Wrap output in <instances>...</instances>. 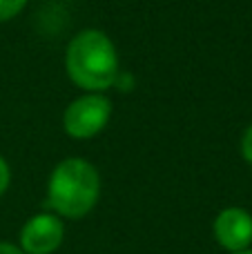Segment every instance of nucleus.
<instances>
[{
	"label": "nucleus",
	"mask_w": 252,
	"mask_h": 254,
	"mask_svg": "<svg viewBox=\"0 0 252 254\" xmlns=\"http://www.w3.org/2000/svg\"><path fill=\"white\" fill-rule=\"evenodd\" d=\"M241 154H244V158L252 165V125L246 129L244 140H241Z\"/></svg>",
	"instance_id": "obj_7"
},
{
	"label": "nucleus",
	"mask_w": 252,
	"mask_h": 254,
	"mask_svg": "<svg viewBox=\"0 0 252 254\" xmlns=\"http://www.w3.org/2000/svg\"><path fill=\"white\" fill-rule=\"evenodd\" d=\"M67 76L87 92H103L119 80V56L110 36L98 29H85L74 36L65 54Z\"/></svg>",
	"instance_id": "obj_1"
},
{
	"label": "nucleus",
	"mask_w": 252,
	"mask_h": 254,
	"mask_svg": "<svg viewBox=\"0 0 252 254\" xmlns=\"http://www.w3.org/2000/svg\"><path fill=\"white\" fill-rule=\"evenodd\" d=\"M25 4L27 0H0V22L11 20L13 16H18Z\"/></svg>",
	"instance_id": "obj_6"
},
{
	"label": "nucleus",
	"mask_w": 252,
	"mask_h": 254,
	"mask_svg": "<svg viewBox=\"0 0 252 254\" xmlns=\"http://www.w3.org/2000/svg\"><path fill=\"white\" fill-rule=\"evenodd\" d=\"M101 179L96 167L85 158H65L49 179V205L67 219H83L96 205Z\"/></svg>",
	"instance_id": "obj_2"
},
{
	"label": "nucleus",
	"mask_w": 252,
	"mask_h": 254,
	"mask_svg": "<svg viewBox=\"0 0 252 254\" xmlns=\"http://www.w3.org/2000/svg\"><path fill=\"white\" fill-rule=\"evenodd\" d=\"M0 254H25L18 246H11V243H0Z\"/></svg>",
	"instance_id": "obj_9"
},
{
	"label": "nucleus",
	"mask_w": 252,
	"mask_h": 254,
	"mask_svg": "<svg viewBox=\"0 0 252 254\" xmlns=\"http://www.w3.org/2000/svg\"><path fill=\"white\" fill-rule=\"evenodd\" d=\"M63 221L56 214H36L20 232V250L25 254H54L63 243Z\"/></svg>",
	"instance_id": "obj_4"
},
{
	"label": "nucleus",
	"mask_w": 252,
	"mask_h": 254,
	"mask_svg": "<svg viewBox=\"0 0 252 254\" xmlns=\"http://www.w3.org/2000/svg\"><path fill=\"white\" fill-rule=\"evenodd\" d=\"M9 181H11V172H9V165L2 156H0V196L4 194V190L9 188Z\"/></svg>",
	"instance_id": "obj_8"
},
{
	"label": "nucleus",
	"mask_w": 252,
	"mask_h": 254,
	"mask_svg": "<svg viewBox=\"0 0 252 254\" xmlns=\"http://www.w3.org/2000/svg\"><path fill=\"white\" fill-rule=\"evenodd\" d=\"M214 239L228 252L248 250L252 243V216L241 207H228L214 221Z\"/></svg>",
	"instance_id": "obj_5"
},
{
	"label": "nucleus",
	"mask_w": 252,
	"mask_h": 254,
	"mask_svg": "<svg viewBox=\"0 0 252 254\" xmlns=\"http://www.w3.org/2000/svg\"><path fill=\"white\" fill-rule=\"evenodd\" d=\"M112 116V103L103 94H85L69 103L65 110L63 123L65 131L71 138H92L98 131L105 129L107 121Z\"/></svg>",
	"instance_id": "obj_3"
},
{
	"label": "nucleus",
	"mask_w": 252,
	"mask_h": 254,
	"mask_svg": "<svg viewBox=\"0 0 252 254\" xmlns=\"http://www.w3.org/2000/svg\"><path fill=\"white\" fill-rule=\"evenodd\" d=\"M232 254H252V250H241V252H232Z\"/></svg>",
	"instance_id": "obj_10"
}]
</instances>
